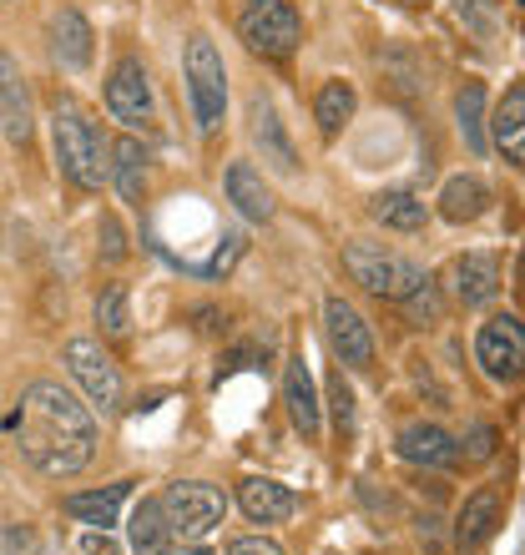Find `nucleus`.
Listing matches in <instances>:
<instances>
[{
  "instance_id": "nucleus-12",
  "label": "nucleus",
  "mask_w": 525,
  "mask_h": 555,
  "mask_svg": "<svg viewBox=\"0 0 525 555\" xmlns=\"http://www.w3.org/2000/svg\"><path fill=\"white\" fill-rule=\"evenodd\" d=\"M394 450H399V460H409V465H424V469H450L460 465V444H454L439 424H405L399 429V439H394Z\"/></svg>"
},
{
  "instance_id": "nucleus-34",
  "label": "nucleus",
  "mask_w": 525,
  "mask_h": 555,
  "mask_svg": "<svg viewBox=\"0 0 525 555\" xmlns=\"http://www.w3.org/2000/svg\"><path fill=\"white\" fill-rule=\"evenodd\" d=\"M81 555H121V545L106 535V530H87L81 535Z\"/></svg>"
},
{
  "instance_id": "nucleus-39",
  "label": "nucleus",
  "mask_w": 525,
  "mask_h": 555,
  "mask_svg": "<svg viewBox=\"0 0 525 555\" xmlns=\"http://www.w3.org/2000/svg\"><path fill=\"white\" fill-rule=\"evenodd\" d=\"M399 5H409V11H414V5H424V0H399Z\"/></svg>"
},
{
  "instance_id": "nucleus-40",
  "label": "nucleus",
  "mask_w": 525,
  "mask_h": 555,
  "mask_svg": "<svg viewBox=\"0 0 525 555\" xmlns=\"http://www.w3.org/2000/svg\"><path fill=\"white\" fill-rule=\"evenodd\" d=\"M521 11H525V0H521Z\"/></svg>"
},
{
  "instance_id": "nucleus-30",
  "label": "nucleus",
  "mask_w": 525,
  "mask_h": 555,
  "mask_svg": "<svg viewBox=\"0 0 525 555\" xmlns=\"http://www.w3.org/2000/svg\"><path fill=\"white\" fill-rule=\"evenodd\" d=\"M460 444V460H470V465H485V460H496V450H500V435H496V424H485V420H475L465 429V435L454 439Z\"/></svg>"
},
{
  "instance_id": "nucleus-4",
  "label": "nucleus",
  "mask_w": 525,
  "mask_h": 555,
  "mask_svg": "<svg viewBox=\"0 0 525 555\" xmlns=\"http://www.w3.org/2000/svg\"><path fill=\"white\" fill-rule=\"evenodd\" d=\"M238 36L253 56L262 61H289L304 41V21H298V5L293 0H248L243 15H238Z\"/></svg>"
},
{
  "instance_id": "nucleus-8",
  "label": "nucleus",
  "mask_w": 525,
  "mask_h": 555,
  "mask_svg": "<svg viewBox=\"0 0 525 555\" xmlns=\"http://www.w3.org/2000/svg\"><path fill=\"white\" fill-rule=\"evenodd\" d=\"M475 359L496 384L525 379V323L511 319V313L485 319L481 334H475Z\"/></svg>"
},
{
  "instance_id": "nucleus-14",
  "label": "nucleus",
  "mask_w": 525,
  "mask_h": 555,
  "mask_svg": "<svg viewBox=\"0 0 525 555\" xmlns=\"http://www.w3.org/2000/svg\"><path fill=\"white\" fill-rule=\"evenodd\" d=\"M283 404H289V420L304 439H319L323 429V404L319 389H313V374H308L304 359H289V374H283Z\"/></svg>"
},
{
  "instance_id": "nucleus-7",
  "label": "nucleus",
  "mask_w": 525,
  "mask_h": 555,
  "mask_svg": "<svg viewBox=\"0 0 525 555\" xmlns=\"http://www.w3.org/2000/svg\"><path fill=\"white\" fill-rule=\"evenodd\" d=\"M61 359H66V369H72V379L81 384V395H87L91 410H102V414L121 410V374H117V364L102 353V344L72 338V344L61 349Z\"/></svg>"
},
{
  "instance_id": "nucleus-26",
  "label": "nucleus",
  "mask_w": 525,
  "mask_h": 555,
  "mask_svg": "<svg viewBox=\"0 0 525 555\" xmlns=\"http://www.w3.org/2000/svg\"><path fill=\"white\" fill-rule=\"evenodd\" d=\"M454 117H460V132H465V146L481 157L485 146V87L481 81H470V87H460V96H454Z\"/></svg>"
},
{
  "instance_id": "nucleus-28",
  "label": "nucleus",
  "mask_w": 525,
  "mask_h": 555,
  "mask_svg": "<svg viewBox=\"0 0 525 555\" xmlns=\"http://www.w3.org/2000/svg\"><path fill=\"white\" fill-rule=\"evenodd\" d=\"M399 313H405V323H414V328H435V323L445 319V298H439L435 278H424L414 293H405V298H399Z\"/></svg>"
},
{
  "instance_id": "nucleus-15",
  "label": "nucleus",
  "mask_w": 525,
  "mask_h": 555,
  "mask_svg": "<svg viewBox=\"0 0 525 555\" xmlns=\"http://www.w3.org/2000/svg\"><path fill=\"white\" fill-rule=\"evenodd\" d=\"M91 51H97V36H91L87 15L76 11V5H66V11L51 15V56H56L66 72H87Z\"/></svg>"
},
{
  "instance_id": "nucleus-38",
  "label": "nucleus",
  "mask_w": 525,
  "mask_h": 555,
  "mask_svg": "<svg viewBox=\"0 0 525 555\" xmlns=\"http://www.w3.org/2000/svg\"><path fill=\"white\" fill-rule=\"evenodd\" d=\"M515 278H521V293H525V258H521V273H515Z\"/></svg>"
},
{
  "instance_id": "nucleus-18",
  "label": "nucleus",
  "mask_w": 525,
  "mask_h": 555,
  "mask_svg": "<svg viewBox=\"0 0 525 555\" xmlns=\"http://www.w3.org/2000/svg\"><path fill=\"white\" fill-rule=\"evenodd\" d=\"M248 121H253V142L262 146V162H273L278 172H298V152H293V142L283 137V121H278L268 96H253Z\"/></svg>"
},
{
  "instance_id": "nucleus-1",
  "label": "nucleus",
  "mask_w": 525,
  "mask_h": 555,
  "mask_svg": "<svg viewBox=\"0 0 525 555\" xmlns=\"http://www.w3.org/2000/svg\"><path fill=\"white\" fill-rule=\"evenodd\" d=\"M5 424L21 439V454L51 480L81 475L91 465V454H97V439H102L97 420H91V404H81L72 389H61L51 379L30 384L21 395V410H11Z\"/></svg>"
},
{
  "instance_id": "nucleus-11",
  "label": "nucleus",
  "mask_w": 525,
  "mask_h": 555,
  "mask_svg": "<svg viewBox=\"0 0 525 555\" xmlns=\"http://www.w3.org/2000/svg\"><path fill=\"white\" fill-rule=\"evenodd\" d=\"M445 278H450L454 304L485 308L500 293V253H485V248L481 253H460Z\"/></svg>"
},
{
  "instance_id": "nucleus-41",
  "label": "nucleus",
  "mask_w": 525,
  "mask_h": 555,
  "mask_svg": "<svg viewBox=\"0 0 525 555\" xmlns=\"http://www.w3.org/2000/svg\"><path fill=\"white\" fill-rule=\"evenodd\" d=\"M5 5H11V0H5Z\"/></svg>"
},
{
  "instance_id": "nucleus-16",
  "label": "nucleus",
  "mask_w": 525,
  "mask_h": 555,
  "mask_svg": "<svg viewBox=\"0 0 525 555\" xmlns=\"http://www.w3.org/2000/svg\"><path fill=\"white\" fill-rule=\"evenodd\" d=\"M496 526H500V490L496 485H481V490L460 505V515H454V545H460V551H481V545L496 535Z\"/></svg>"
},
{
  "instance_id": "nucleus-2",
  "label": "nucleus",
  "mask_w": 525,
  "mask_h": 555,
  "mask_svg": "<svg viewBox=\"0 0 525 555\" xmlns=\"http://www.w3.org/2000/svg\"><path fill=\"white\" fill-rule=\"evenodd\" d=\"M51 146H56V167L72 188L102 192V182L112 177V146L97 132V121L66 96L51 106Z\"/></svg>"
},
{
  "instance_id": "nucleus-25",
  "label": "nucleus",
  "mask_w": 525,
  "mask_h": 555,
  "mask_svg": "<svg viewBox=\"0 0 525 555\" xmlns=\"http://www.w3.org/2000/svg\"><path fill=\"white\" fill-rule=\"evenodd\" d=\"M354 106H359V96H354L349 81H323V87H319V102H313L319 132L323 137H338V132H344V121L354 117Z\"/></svg>"
},
{
  "instance_id": "nucleus-20",
  "label": "nucleus",
  "mask_w": 525,
  "mask_h": 555,
  "mask_svg": "<svg viewBox=\"0 0 525 555\" xmlns=\"http://www.w3.org/2000/svg\"><path fill=\"white\" fill-rule=\"evenodd\" d=\"M172 526H167V511H162V495L137 500L131 511V555H172Z\"/></svg>"
},
{
  "instance_id": "nucleus-6",
  "label": "nucleus",
  "mask_w": 525,
  "mask_h": 555,
  "mask_svg": "<svg viewBox=\"0 0 525 555\" xmlns=\"http://www.w3.org/2000/svg\"><path fill=\"white\" fill-rule=\"evenodd\" d=\"M162 511H167V526H172L177 541H203L207 530L222 526V515H228V495H222L218 485H207V480H177V485H167Z\"/></svg>"
},
{
  "instance_id": "nucleus-9",
  "label": "nucleus",
  "mask_w": 525,
  "mask_h": 555,
  "mask_svg": "<svg viewBox=\"0 0 525 555\" xmlns=\"http://www.w3.org/2000/svg\"><path fill=\"white\" fill-rule=\"evenodd\" d=\"M106 112L121 121V127H146L157 102H152V76L137 56H121L106 76Z\"/></svg>"
},
{
  "instance_id": "nucleus-10",
  "label": "nucleus",
  "mask_w": 525,
  "mask_h": 555,
  "mask_svg": "<svg viewBox=\"0 0 525 555\" xmlns=\"http://www.w3.org/2000/svg\"><path fill=\"white\" fill-rule=\"evenodd\" d=\"M323 334H329V349L338 353L344 369H369L374 364V334L369 323L359 319V308L344 304V298H329L323 304Z\"/></svg>"
},
{
  "instance_id": "nucleus-29",
  "label": "nucleus",
  "mask_w": 525,
  "mask_h": 555,
  "mask_svg": "<svg viewBox=\"0 0 525 555\" xmlns=\"http://www.w3.org/2000/svg\"><path fill=\"white\" fill-rule=\"evenodd\" d=\"M454 15H460V26H470V36L481 46L496 41V30H500L496 0H454Z\"/></svg>"
},
{
  "instance_id": "nucleus-36",
  "label": "nucleus",
  "mask_w": 525,
  "mask_h": 555,
  "mask_svg": "<svg viewBox=\"0 0 525 555\" xmlns=\"http://www.w3.org/2000/svg\"><path fill=\"white\" fill-rule=\"evenodd\" d=\"M0 555H15V545H11V541H0Z\"/></svg>"
},
{
  "instance_id": "nucleus-5",
  "label": "nucleus",
  "mask_w": 525,
  "mask_h": 555,
  "mask_svg": "<svg viewBox=\"0 0 525 555\" xmlns=\"http://www.w3.org/2000/svg\"><path fill=\"white\" fill-rule=\"evenodd\" d=\"M344 268L364 293L384 298V304H399L405 293H414L424 283V268L399 258V253L380 248V243H349L344 248Z\"/></svg>"
},
{
  "instance_id": "nucleus-37",
  "label": "nucleus",
  "mask_w": 525,
  "mask_h": 555,
  "mask_svg": "<svg viewBox=\"0 0 525 555\" xmlns=\"http://www.w3.org/2000/svg\"><path fill=\"white\" fill-rule=\"evenodd\" d=\"M182 555H213V551H203V545H192V551H182Z\"/></svg>"
},
{
  "instance_id": "nucleus-22",
  "label": "nucleus",
  "mask_w": 525,
  "mask_h": 555,
  "mask_svg": "<svg viewBox=\"0 0 525 555\" xmlns=\"http://www.w3.org/2000/svg\"><path fill=\"white\" fill-rule=\"evenodd\" d=\"M490 137H496V146L505 152V162L525 167V81L505 91V102L496 106V117H490Z\"/></svg>"
},
{
  "instance_id": "nucleus-21",
  "label": "nucleus",
  "mask_w": 525,
  "mask_h": 555,
  "mask_svg": "<svg viewBox=\"0 0 525 555\" xmlns=\"http://www.w3.org/2000/svg\"><path fill=\"white\" fill-rule=\"evenodd\" d=\"M485 207H490V188L475 172H460L439 188V218L445 222H475L485 218Z\"/></svg>"
},
{
  "instance_id": "nucleus-31",
  "label": "nucleus",
  "mask_w": 525,
  "mask_h": 555,
  "mask_svg": "<svg viewBox=\"0 0 525 555\" xmlns=\"http://www.w3.org/2000/svg\"><path fill=\"white\" fill-rule=\"evenodd\" d=\"M329 410H334L338 439H349L354 435V389H349V379H344V369L329 374Z\"/></svg>"
},
{
  "instance_id": "nucleus-27",
  "label": "nucleus",
  "mask_w": 525,
  "mask_h": 555,
  "mask_svg": "<svg viewBox=\"0 0 525 555\" xmlns=\"http://www.w3.org/2000/svg\"><path fill=\"white\" fill-rule=\"evenodd\" d=\"M97 323H102L106 338H127L131 334V293L127 283H106L102 298H97Z\"/></svg>"
},
{
  "instance_id": "nucleus-32",
  "label": "nucleus",
  "mask_w": 525,
  "mask_h": 555,
  "mask_svg": "<svg viewBox=\"0 0 525 555\" xmlns=\"http://www.w3.org/2000/svg\"><path fill=\"white\" fill-rule=\"evenodd\" d=\"M102 258L106 263H121L127 258V233H121V222L112 212H102Z\"/></svg>"
},
{
  "instance_id": "nucleus-24",
  "label": "nucleus",
  "mask_w": 525,
  "mask_h": 555,
  "mask_svg": "<svg viewBox=\"0 0 525 555\" xmlns=\"http://www.w3.org/2000/svg\"><path fill=\"white\" fill-rule=\"evenodd\" d=\"M369 212L384 222V228H399V233H420L424 222H430V207L414 197V192H380Z\"/></svg>"
},
{
  "instance_id": "nucleus-23",
  "label": "nucleus",
  "mask_w": 525,
  "mask_h": 555,
  "mask_svg": "<svg viewBox=\"0 0 525 555\" xmlns=\"http://www.w3.org/2000/svg\"><path fill=\"white\" fill-rule=\"evenodd\" d=\"M112 177H117V192L127 197L131 207H142L146 197V146L137 137H121L112 146Z\"/></svg>"
},
{
  "instance_id": "nucleus-19",
  "label": "nucleus",
  "mask_w": 525,
  "mask_h": 555,
  "mask_svg": "<svg viewBox=\"0 0 525 555\" xmlns=\"http://www.w3.org/2000/svg\"><path fill=\"white\" fill-rule=\"evenodd\" d=\"M131 495V480H117V485H102V490H81V495H66V515L81 520V526H97V530H112L117 526L121 505Z\"/></svg>"
},
{
  "instance_id": "nucleus-35",
  "label": "nucleus",
  "mask_w": 525,
  "mask_h": 555,
  "mask_svg": "<svg viewBox=\"0 0 525 555\" xmlns=\"http://www.w3.org/2000/svg\"><path fill=\"white\" fill-rule=\"evenodd\" d=\"M15 76H21V72H15V61L5 56V51H0V87H11Z\"/></svg>"
},
{
  "instance_id": "nucleus-33",
  "label": "nucleus",
  "mask_w": 525,
  "mask_h": 555,
  "mask_svg": "<svg viewBox=\"0 0 525 555\" xmlns=\"http://www.w3.org/2000/svg\"><path fill=\"white\" fill-rule=\"evenodd\" d=\"M228 555H283V545L268 541V535H238V541L228 545Z\"/></svg>"
},
{
  "instance_id": "nucleus-17",
  "label": "nucleus",
  "mask_w": 525,
  "mask_h": 555,
  "mask_svg": "<svg viewBox=\"0 0 525 555\" xmlns=\"http://www.w3.org/2000/svg\"><path fill=\"white\" fill-rule=\"evenodd\" d=\"M222 188H228V203H233L248 222H273L278 203H273V192H268V182H262V172L253 162H233L228 177H222Z\"/></svg>"
},
{
  "instance_id": "nucleus-13",
  "label": "nucleus",
  "mask_w": 525,
  "mask_h": 555,
  "mask_svg": "<svg viewBox=\"0 0 525 555\" xmlns=\"http://www.w3.org/2000/svg\"><path fill=\"white\" fill-rule=\"evenodd\" d=\"M238 505L248 515L253 526H278V520H289L298 511V495H293L289 485L268 480V475H248V480L238 485Z\"/></svg>"
},
{
  "instance_id": "nucleus-3",
  "label": "nucleus",
  "mask_w": 525,
  "mask_h": 555,
  "mask_svg": "<svg viewBox=\"0 0 525 555\" xmlns=\"http://www.w3.org/2000/svg\"><path fill=\"white\" fill-rule=\"evenodd\" d=\"M182 76H188V102H192V121L197 132L213 137L228 117V66H222V51L207 41L203 30L188 36V56H182Z\"/></svg>"
}]
</instances>
